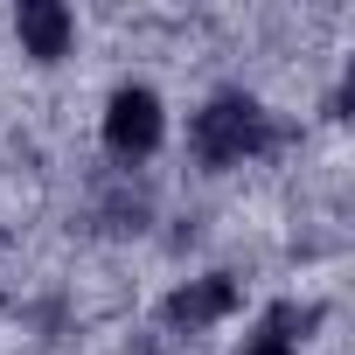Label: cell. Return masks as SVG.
Listing matches in <instances>:
<instances>
[{"mask_svg": "<svg viewBox=\"0 0 355 355\" xmlns=\"http://www.w3.org/2000/svg\"><path fill=\"white\" fill-rule=\"evenodd\" d=\"M112 132H119V146H125V139H139V146H146V139H153V98H146V91H139V98H119Z\"/></svg>", "mask_w": 355, "mask_h": 355, "instance_id": "obj_1", "label": "cell"}]
</instances>
